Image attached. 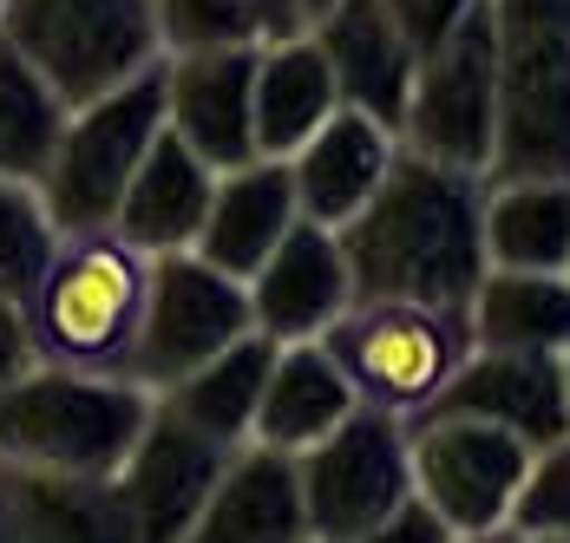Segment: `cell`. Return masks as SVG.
Here are the masks:
<instances>
[{
	"label": "cell",
	"mask_w": 570,
	"mask_h": 543,
	"mask_svg": "<svg viewBox=\"0 0 570 543\" xmlns=\"http://www.w3.org/2000/svg\"><path fill=\"white\" fill-rule=\"evenodd\" d=\"M243 334H256L243 282H229L210 263H197L190 249L151 256L145 263L138 327H131V347H125V381L145 386L158 399L184 374H197L204 361H217L224 347H236Z\"/></svg>",
	"instance_id": "9"
},
{
	"label": "cell",
	"mask_w": 570,
	"mask_h": 543,
	"mask_svg": "<svg viewBox=\"0 0 570 543\" xmlns=\"http://www.w3.org/2000/svg\"><path fill=\"white\" fill-rule=\"evenodd\" d=\"M243 295H249V327L263 340H276V347L322 340L354 308V282H347L335 229H315L295 217V229L269 249V263L243 282Z\"/></svg>",
	"instance_id": "15"
},
{
	"label": "cell",
	"mask_w": 570,
	"mask_h": 543,
	"mask_svg": "<svg viewBox=\"0 0 570 543\" xmlns=\"http://www.w3.org/2000/svg\"><path fill=\"white\" fill-rule=\"evenodd\" d=\"M158 131H165V72L158 66L66 111L53 164L40 177V204L59 236L112 229L118 197H125L138 158L158 145Z\"/></svg>",
	"instance_id": "6"
},
{
	"label": "cell",
	"mask_w": 570,
	"mask_h": 543,
	"mask_svg": "<svg viewBox=\"0 0 570 543\" xmlns=\"http://www.w3.org/2000/svg\"><path fill=\"white\" fill-rule=\"evenodd\" d=\"M394 158H400V138L387 125H374L367 111L335 106L322 118V131L295 158H283L288 190H295V217L315 223V229H342L381 190V177L394 170Z\"/></svg>",
	"instance_id": "17"
},
{
	"label": "cell",
	"mask_w": 570,
	"mask_h": 543,
	"mask_svg": "<svg viewBox=\"0 0 570 543\" xmlns=\"http://www.w3.org/2000/svg\"><path fill=\"white\" fill-rule=\"evenodd\" d=\"M224 458H229V445L204 438L190 419H177L165 399H151L145 433L125 452V465L112 472V491H118V504H125V517H131V537L138 543L190 537V524H197L204 497L217 485Z\"/></svg>",
	"instance_id": "12"
},
{
	"label": "cell",
	"mask_w": 570,
	"mask_h": 543,
	"mask_svg": "<svg viewBox=\"0 0 570 543\" xmlns=\"http://www.w3.org/2000/svg\"><path fill=\"white\" fill-rule=\"evenodd\" d=\"M400 151L446 170L485 177L499 145V72H492V7L479 0L446 40H433L413 66V92L400 111Z\"/></svg>",
	"instance_id": "8"
},
{
	"label": "cell",
	"mask_w": 570,
	"mask_h": 543,
	"mask_svg": "<svg viewBox=\"0 0 570 543\" xmlns=\"http://www.w3.org/2000/svg\"><path fill=\"white\" fill-rule=\"evenodd\" d=\"M328 361L354 386V406L420 419L459 361L472 354V322L453 308H413V302H354L342 322L322 334Z\"/></svg>",
	"instance_id": "7"
},
{
	"label": "cell",
	"mask_w": 570,
	"mask_h": 543,
	"mask_svg": "<svg viewBox=\"0 0 570 543\" xmlns=\"http://www.w3.org/2000/svg\"><path fill=\"white\" fill-rule=\"evenodd\" d=\"M59 249V229L40 204V184H7L0 177V295L27 308L40 275Z\"/></svg>",
	"instance_id": "29"
},
{
	"label": "cell",
	"mask_w": 570,
	"mask_h": 543,
	"mask_svg": "<svg viewBox=\"0 0 570 543\" xmlns=\"http://www.w3.org/2000/svg\"><path fill=\"white\" fill-rule=\"evenodd\" d=\"M479 204L485 177L400 151L381 190L335 229L354 302H413L465 315L472 288L485 282Z\"/></svg>",
	"instance_id": "1"
},
{
	"label": "cell",
	"mask_w": 570,
	"mask_h": 543,
	"mask_svg": "<svg viewBox=\"0 0 570 543\" xmlns=\"http://www.w3.org/2000/svg\"><path fill=\"white\" fill-rule=\"evenodd\" d=\"M33 367V340H27V315H20V302H7L0 295V386L20 381Z\"/></svg>",
	"instance_id": "33"
},
{
	"label": "cell",
	"mask_w": 570,
	"mask_h": 543,
	"mask_svg": "<svg viewBox=\"0 0 570 543\" xmlns=\"http://www.w3.org/2000/svg\"><path fill=\"white\" fill-rule=\"evenodd\" d=\"M531 445L485 419L465 413H440L426 406L420 419H406V472H413V497L453 531H499L512 517V497L524 485Z\"/></svg>",
	"instance_id": "11"
},
{
	"label": "cell",
	"mask_w": 570,
	"mask_h": 543,
	"mask_svg": "<svg viewBox=\"0 0 570 543\" xmlns=\"http://www.w3.org/2000/svg\"><path fill=\"white\" fill-rule=\"evenodd\" d=\"M335 106H342L335 79H328V66H322L308 33H283V40L256 47V86H249L256 158H295Z\"/></svg>",
	"instance_id": "23"
},
{
	"label": "cell",
	"mask_w": 570,
	"mask_h": 543,
	"mask_svg": "<svg viewBox=\"0 0 570 543\" xmlns=\"http://www.w3.org/2000/svg\"><path fill=\"white\" fill-rule=\"evenodd\" d=\"M184 543H308L295 458L269 445H236Z\"/></svg>",
	"instance_id": "19"
},
{
	"label": "cell",
	"mask_w": 570,
	"mask_h": 543,
	"mask_svg": "<svg viewBox=\"0 0 570 543\" xmlns=\"http://www.w3.org/2000/svg\"><path fill=\"white\" fill-rule=\"evenodd\" d=\"M269 361H276V340L263 334H243L236 347H224L217 361H204L197 374H184L171 393H158L177 419H190L204 438L217 445H249V426H256V399H263V381H269Z\"/></svg>",
	"instance_id": "26"
},
{
	"label": "cell",
	"mask_w": 570,
	"mask_h": 543,
	"mask_svg": "<svg viewBox=\"0 0 570 543\" xmlns=\"http://www.w3.org/2000/svg\"><path fill=\"white\" fill-rule=\"evenodd\" d=\"M145 263L151 256L125 249L112 229L59 236L40 288L20 308L33 361L79 367V374H125V347H131L138 302H145Z\"/></svg>",
	"instance_id": "4"
},
{
	"label": "cell",
	"mask_w": 570,
	"mask_h": 543,
	"mask_svg": "<svg viewBox=\"0 0 570 543\" xmlns=\"http://www.w3.org/2000/svg\"><path fill=\"white\" fill-rule=\"evenodd\" d=\"M564 275H570V269H564Z\"/></svg>",
	"instance_id": "38"
},
{
	"label": "cell",
	"mask_w": 570,
	"mask_h": 543,
	"mask_svg": "<svg viewBox=\"0 0 570 543\" xmlns=\"http://www.w3.org/2000/svg\"><path fill=\"white\" fill-rule=\"evenodd\" d=\"M295 0H158V40L165 53L197 47H269L283 33H302Z\"/></svg>",
	"instance_id": "28"
},
{
	"label": "cell",
	"mask_w": 570,
	"mask_h": 543,
	"mask_svg": "<svg viewBox=\"0 0 570 543\" xmlns=\"http://www.w3.org/2000/svg\"><path fill=\"white\" fill-rule=\"evenodd\" d=\"M453 543H524L512 524H499V531H472V537H453Z\"/></svg>",
	"instance_id": "34"
},
{
	"label": "cell",
	"mask_w": 570,
	"mask_h": 543,
	"mask_svg": "<svg viewBox=\"0 0 570 543\" xmlns=\"http://www.w3.org/2000/svg\"><path fill=\"white\" fill-rule=\"evenodd\" d=\"M347 543H453V531H446L420 497H406L387 524H374V531H361V537H347Z\"/></svg>",
	"instance_id": "32"
},
{
	"label": "cell",
	"mask_w": 570,
	"mask_h": 543,
	"mask_svg": "<svg viewBox=\"0 0 570 543\" xmlns=\"http://www.w3.org/2000/svg\"><path fill=\"white\" fill-rule=\"evenodd\" d=\"M472 347H512V354H570V275L485 269L472 288Z\"/></svg>",
	"instance_id": "25"
},
{
	"label": "cell",
	"mask_w": 570,
	"mask_h": 543,
	"mask_svg": "<svg viewBox=\"0 0 570 543\" xmlns=\"http://www.w3.org/2000/svg\"><path fill=\"white\" fill-rule=\"evenodd\" d=\"M347 413H354V386L328 361V347L322 340H295V347H276V361H269L249 445H269V452L302 458L315 438L335 433Z\"/></svg>",
	"instance_id": "22"
},
{
	"label": "cell",
	"mask_w": 570,
	"mask_h": 543,
	"mask_svg": "<svg viewBox=\"0 0 570 543\" xmlns=\"http://www.w3.org/2000/svg\"><path fill=\"white\" fill-rule=\"evenodd\" d=\"M538 543H570V537H538Z\"/></svg>",
	"instance_id": "37"
},
{
	"label": "cell",
	"mask_w": 570,
	"mask_h": 543,
	"mask_svg": "<svg viewBox=\"0 0 570 543\" xmlns=\"http://www.w3.org/2000/svg\"><path fill=\"white\" fill-rule=\"evenodd\" d=\"M499 72V145L485 184H570V0H485Z\"/></svg>",
	"instance_id": "3"
},
{
	"label": "cell",
	"mask_w": 570,
	"mask_h": 543,
	"mask_svg": "<svg viewBox=\"0 0 570 543\" xmlns=\"http://www.w3.org/2000/svg\"><path fill=\"white\" fill-rule=\"evenodd\" d=\"M165 131L184 151L236 170L256 158V118H249V86H256V47H197V53H165Z\"/></svg>",
	"instance_id": "13"
},
{
	"label": "cell",
	"mask_w": 570,
	"mask_h": 543,
	"mask_svg": "<svg viewBox=\"0 0 570 543\" xmlns=\"http://www.w3.org/2000/svg\"><path fill=\"white\" fill-rule=\"evenodd\" d=\"M433 406L440 413H465V419H485L499 433L524 438L531 452H544V445H558L570 433V393H564V361L558 354L472 347Z\"/></svg>",
	"instance_id": "16"
},
{
	"label": "cell",
	"mask_w": 570,
	"mask_h": 543,
	"mask_svg": "<svg viewBox=\"0 0 570 543\" xmlns=\"http://www.w3.org/2000/svg\"><path fill=\"white\" fill-rule=\"evenodd\" d=\"M295 7H302V20H315V13H322L328 0H295Z\"/></svg>",
	"instance_id": "35"
},
{
	"label": "cell",
	"mask_w": 570,
	"mask_h": 543,
	"mask_svg": "<svg viewBox=\"0 0 570 543\" xmlns=\"http://www.w3.org/2000/svg\"><path fill=\"white\" fill-rule=\"evenodd\" d=\"M66 99L0 40V177L7 184H40L53 164L59 125H66Z\"/></svg>",
	"instance_id": "27"
},
{
	"label": "cell",
	"mask_w": 570,
	"mask_h": 543,
	"mask_svg": "<svg viewBox=\"0 0 570 543\" xmlns=\"http://www.w3.org/2000/svg\"><path fill=\"white\" fill-rule=\"evenodd\" d=\"M151 419V393L125 374H79L33 361L0 386V465L112 478Z\"/></svg>",
	"instance_id": "2"
},
{
	"label": "cell",
	"mask_w": 570,
	"mask_h": 543,
	"mask_svg": "<svg viewBox=\"0 0 570 543\" xmlns=\"http://www.w3.org/2000/svg\"><path fill=\"white\" fill-rule=\"evenodd\" d=\"M0 40L27 53L66 106H86L165 59L158 0H0Z\"/></svg>",
	"instance_id": "5"
},
{
	"label": "cell",
	"mask_w": 570,
	"mask_h": 543,
	"mask_svg": "<svg viewBox=\"0 0 570 543\" xmlns=\"http://www.w3.org/2000/svg\"><path fill=\"white\" fill-rule=\"evenodd\" d=\"M472 7H479V0H387V13L400 20V33H406L420 53H426L433 40H446Z\"/></svg>",
	"instance_id": "31"
},
{
	"label": "cell",
	"mask_w": 570,
	"mask_h": 543,
	"mask_svg": "<svg viewBox=\"0 0 570 543\" xmlns=\"http://www.w3.org/2000/svg\"><path fill=\"white\" fill-rule=\"evenodd\" d=\"M0 524L7 543H138L112 478L27 472V465H0Z\"/></svg>",
	"instance_id": "21"
},
{
	"label": "cell",
	"mask_w": 570,
	"mask_h": 543,
	"mask_svg": "<svg viewBox=\"0 0 570 543\" xmlns=\"http://www.w3.org/2000/svg\"><path fill=\"white\" fill-rule=\"evenodd\" d=\"M315 53L335 79V99L347 111H367L374 125L400 131V111H406V92H413V66H420V47L400 33V20L387 13V0H328L308 27Z\"/></svg>",
	"instance_id": "14"
},
{
	"label": "cell",
	"mask_w": 570,
	"mask_h": 543,
	"mask_svg": "<svg viewBox=\"0 0 570 543\" xmlns=\"http://www.w3.org/2000/svg\"><path fill=\"white\" fill-rule=\"evenodd\" d=\"M505 524H512L524 543L570 537V433L558 438V445H544V452H531L524 485H518Z\"/></svg>",
	"instance_id": "30"
},
{
	"label": "cell",
	"mask_w": 570,
	"mask_h": 543,
	"mask_svg": "<svg viewBox=\"0 0 570 543\" xmlns=\"http://www.w3.org/2000/svg\"><path fill=\"white\" fill-rule=\"evenodd\" d=\"M288 229H295L288 164L249 158L236 170H217V190H210V210H204V229H197L190 256L210 263L217 275H229V282H249Z\"/></svg>",
	"instance_id": "18"
},
{
	"label": "cell",
	"mask_w": 570,
	"mask_h": 543,
	"mask_svg": "<svg viewBox=\"0 0 570 543\" xmlns=\"http://www.w3.org/2000/svg\"><path fill=\"white\" fill-rule=\"evenodd\" d=\"M210 190H217V170L184 151L171 131H158V145L138 158L125 197L112 210V236L138 256H177L197 243L204 210H210Z\"/></svg>",
	"instance_id": "20"
},
{
	"label": "cell",
	"mask_w": 570,
	"mask_h": 543,
	"mask_svg": "<svg viewBox=\"0 0 570 543\" xmlns=\"http://www.w3.org/2000/svg\"><path fill=\"white\" fill-rule=\"evenodd\" d=\"M302 478V517H308V543H347L374 524H387L400 504L413 497V472H406V419L354 406L328 438H315L295 458Z\"/></svg>",
	"instance_id": "10"
},
{
	"label": "cell",
	"mask_w": 570,
	"mask_h": 543,
	"mask_svg": "<svg viewBox=\"0 0 570 543\" xmlns=\"http://www.w3.org/2000/svg\"><path fill=\"white\" fill-rule=\"evenodd\" d=\"M564 393H570V354H564Z\"/></svg>",
	"instance_id": "36"
},
{
	"label": "cell",
	"mask_w": 570,
	"mask_h": 543,
	"mask_svg": "<svg viewBox=\"0 0 570 543\" xmlns=\"http://www.w3.org/2000/svg\"><path fill=\"white\" fill-rule=\"evenodd\" d=\"M479 236H485V269L564 275L570 269V184H551V177L485 184Z\"/></svg>",
	"instance_id": "24"
}]
</instances>
